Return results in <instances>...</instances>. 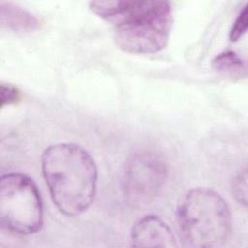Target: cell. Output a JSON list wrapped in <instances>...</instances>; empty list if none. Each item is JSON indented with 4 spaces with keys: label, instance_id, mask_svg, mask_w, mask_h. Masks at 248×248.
<instances>
[{
    "label": "cell",
    "instance_id": "6da1fadb",
    "mask_svg": "<svg viewBox=\"0 0 248 248\" xmlns=\"http://www.w3.org/2000/svg\"><path fill=\"white\" fill-rule=\"evenodd\" d=\"M89 8L112 25L115 43L126 52L156 53L168 44L172 24L169 1H91Z\"/></svg>",
    "mask_w": 248,
    "mask_h": 248
},
{
    "label": "cell",
    "instance_id": "7a4b0ae2",
    "mask_svg": "<svg viewBox=\"0 0 248 248\" xmlns=\"http://www.w3.org/2000/svg\"><path fill=\"white\" fill-rule=\"evenodd\" d=\"M41 164L51 200L61 213L77 216L91 205L98 171L85 149L75 143H55L44 150Z\"/></svg>",
    "mask_w": 248,
    "mask_h": 248
},
{
    "label": "cell",
    "instance_id": "3957f363",
    "mask_svg": "<svg viewBox=\"0 0 248 248\" xmlns=\"http://www.w3.org/2000/svg\"><path fill=\"white\" fill-rule=\"evenodd\" d=\"M180 241L189 248L222 246L231 232V213L226 201L204 187L189 190L176 211Z\"/></svg>",
    "mask_w": 248,
    "mask_h": 248
},
{
    "label": "cell",
    "instance_id": "277c9868",
    "mask_svg": "<svg viewBox=\"0 0 248 248\" xmlns=\"http://www.w3.org/2000/svg\"><path fill=\"white\" fill-rule=\"evenodd\" d=\"M43 203L34 181L20 172L6 173L0 180V224L11 232L27 235L43 226Z\"/></svg>",
    "mask_w": 248,
    "mask_h": 248
},
{
    "label": "cell",
    "instance_id": "5b68a950",
    "mask_svg": "<svg viewBox=\"0 0 248 248\" xmlns=\"http://www.w3.org/2000/svg\"><path fill=\"white\" fill-rule=\"evenodd\" d=\"M167 176L168 168L160 155L147 150L135 152L122 170L123 195L134 205L146 204L161 192Z\"/></svg>",
    "mask_w": 248,
    "mask_h": 248
},
{
    "label": "cell",
    "instance_id": "8992f818",
    "mask_svg": "<svg viewBox=\"0 0 248 248\" xmlns=\"http://www.w3.org/2000/svg\"><path fill=\"white\" fill-rule=\"evenodd\" d=\"M133 247H177L176 237L170 228L156 215H145L138 219L130 233Z\"/></svg>",
    "mask_w": 248,
    "mask_h": 248
},
{
    "label": "cell",
    "instance_id": "52a82bcc",
    "mask_svg": "<svg viewBox=\"0 0 248 248\" xmlns=\"http://www.w3.org/2000/svg\"><path fill=\"white\" fill-rule=\"evenodd\" d=\"M2 27L15 32H32L39 28L38 18L25 9L11 2H0Z\"/></svg>",
    "mask_w": 248,
    "mask_h": 248
},
{
    "label": "cell",
    "instance_id": "ba28073f",
    "mask_svg": "<svg viewBox=\"0 0 248 248\" xmlns=\"http://www.w3.org/2000/svg\"><path fill=\"white\" fill-rule=\"evenodd\" d=\"M212 68L221 76L230 79H241L246 77L245 61L234 51L226 50L212 60Z\"/></svg>",
    "mask_w": 248,
    "mask_h": 248
},
{
    "label": "cell",
    "instance_id": "9c48e42d",
    "mask_svg": "<svg viewBox=\"0 0 248 248\" xmlns=\"http://www.w3.org/2000/svg\"><path fill=\"white\" fill-rule=\"evenodd\" d=\"M247 169L239 171L232 181V195L235 201L246 206L247 204Z\"/></svg>",
    "mask_w": 248,
    "mask_h": 248
},
{
    "label": "cell",
    "instance_id": "30bf717a",
    "mask_svg": "<svg viewBox=\"0 0 248 248\" xmlns=\"http://www.w3.org/2000/svg\"><path fill=\"white\" fill-rule=\"evenodd\" d=\"M247 22H248V11H247V5H245L239 12L237 17L235 18L231 28L230 40L232 42L238 41L246 33Z\"/></svg>",
    "mask_w": 248,
    "mask_h": 248
},
{
    "label": "cell",
    "instance_id": "8fae6325",
    "mask_svg": "<svg viewBox=\"0 0 248 248\" xmlns=\"http://www.w3.org/2000/svg\"><path fill=\"white\" fill-rule=\"evenodd\" d=\"M20 99V92L17 87L11 84H1V108L6 105L16 104Z\"/></svg>",
    "mask_w": 248,
    "mask_h": 248
}]
</instances>
